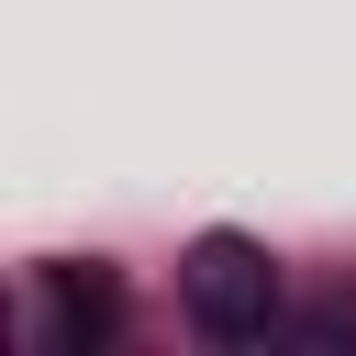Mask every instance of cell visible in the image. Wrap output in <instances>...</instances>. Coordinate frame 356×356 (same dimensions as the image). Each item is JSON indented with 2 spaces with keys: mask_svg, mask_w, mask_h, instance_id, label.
Returning a JSON list of instances; mask_svg holds the SVG:
<instances>
[{
  "mask_svg": "<svg viewBox=\"0 0 356 356\" xmlns=\"http://www.w3.org/2000/svg\"><path fill=\"white\" fill-rule=\"evenodd\" d=\"M178 300H189V323L211 334V345H256L267 323H278V267H267V245L256 234H200L189 245V267H178Z\"/></svg>",
  "mask_w": 356,
  "mask_h": 356,
  "instance_id": "1",
  "label": "cell"
},
{
  "mask_svg": "<svg viewBox=\"0 0 356 356\" xmlns=\"http://www.w3.org/2000/svg\"><path fill=\"white\" fill-rule=\"evenodd\" d=\"M44 323H56V345H100V334L122 323L111 267H56V278H44Z\"/></svg>",
  "mask_w": 356,
  "mask_h": 356,
  "instance_id": "2",
  "label": "cell"
}]
</instances>
